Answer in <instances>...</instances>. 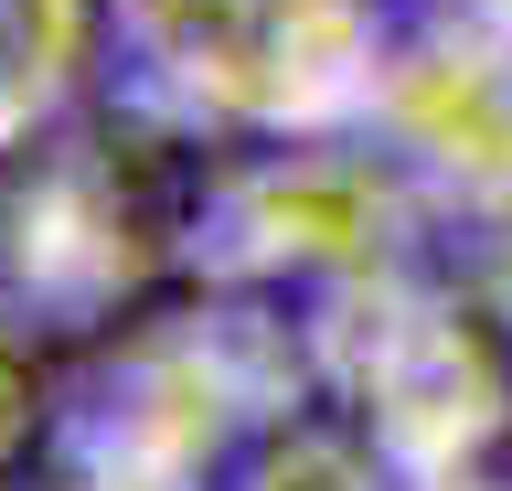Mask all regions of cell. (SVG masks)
<instances>
[{
    "label": "cell",
    "instance_id": "277c9868",
    "mask_svg": "<svg viewBox=\"0 0 512 491\" xmlns=\"http://www.w3.org/2000/svg\"><path fill=\"white\" fill-rule=\"evenodd\" d=\"M64 385H75V374H54V342H43V321L0 299V491H22V470H32V459L54 470Z\"/></svg>",
    "mask_w": 512,
    "mask_h": 491
},
{
    "label": "cell",
    "instance_id": "6da1fadb",
    "mask_svg": "<svg viewBox=\"0 0 512 491\" xmlns=\"http://www.w3.org/2000/svg\"><path fill=\"white\" fill-rule=\"evenodd\" d=\"M299 310H310L320 395L395 459V481L470 470L512 438V363H502V331H491L502 310L459 278H438L427 257L342 278Z\"/></svg>",
    "mask_w": 512,
    "mask_h": 491
},
{
    "label": "cell",
    "instance_id": "5b68a950",
    "mask_svg": "<svg viewBox=\"0 0 512 491\" xmlns=\"http://www.w3.org/2000/svg\"><path fill=\"white\" fill-rule=\"evenodd\" d=\"M480 299L502 310V331H512V235L491 225V257H480Z\"/></svg>",
    "mask_w": 512,
    "mask_h": 491
},
{
    "label": "cell",
    "instance_id": "8992f818",
    "mask_svg": "<svg viewBox=\"0 0 512 491\" xmlns=\"http://www.w3.org/2000/svg\"><path fill=\"white\" fill-rule=\"evenodd\" d=\"M395 491H512L491 459H470V470H416V481H395Z\"/></svg>",
    "mask_w": 512,
    "mask_h": 491
},
{
    "label": "cell",
    "instance_id": "7a4b0ae2",
    "mask_svg": "<svg viewBox=\"0 0 512 491\" xmlns=\"http://www.w3.org/2000/svg\"><path fill=\"white\" fill-rule=\"evenodd\" d=\"M438 182H416L374 129L352 139H267L246 161H214L203 225H192V278L203 289H267L320 299L342 278L416 257V225L438 214Z\"/></svg>",
    "mask_w": 512,
    "mask_h": 491
},
{
    "label": "cell",
    "instance_id": "3957f363",
    "mask_svg": "<svg viewBox=\"0 0 512 491\" xmlns=\"http://www.w3.org/2000/svg\"><path fill=\"white\" fill-rule=\"evenodd\" d=\"M139 86V0H0V150Z\"/></svg>",
    "mask_w": 512,
    "mask_h": 491
}]
</instances>
